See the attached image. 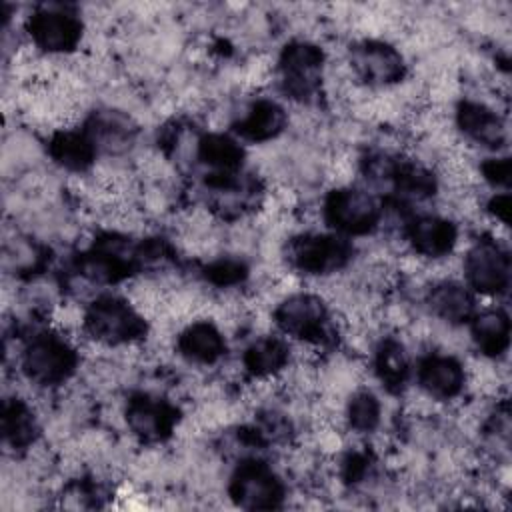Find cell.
Listing matches in <instances>:
<instances>
[{"label": "cell", "mask_w": 512, "mask_h": 512, "mask_svg": "<svg viewBox=\"0 0 512 512\" xmlns=\"http://www.w3.org/2000/svg\"><path fill=\"white\" fill-rule=\"evenodd\" d=\"M84 330L100 344H132L146 334L144 316L118 296L96 298L84 314Z\"/></svg>", "instance_id": "cell-1"}, {"label": "cell", "mask_w": 512, "mask_h": 512, "mask_svg": "<svg viewBox=\"0 0 512 512\" xmlns=\"http://www.w3.org/2000/svg\"><path fill=\"white\" fill-rule=\"evenodd\" d=\"M78 366L76 348L58 334L34 336L22 352V370L30 382L56 386L66 382Z\"/></svg>", "instance_id": "cell-2"}, {"label": "cell", "mask_w": 512, "mask_h": 512, "mask_svg": "<svg viewBox=\"0 0 512 512\" xmlns=\"http://www.w3.org/2000/svg\"><path fill=\"white\" fill-rule=\"evenodd\" d=\"M324 220L340 234L362 236L376 228L380 204L366 190L352 186L334 188L324 200Z\"/></svg>", "instance_id": "cell-3"}, {"label": "cell", "mask_w": 512, "mask_h": 512, "mask_svg": "<svg viewBox=\"0 0 512 512\" xmlns=\"http://www.w3.org/2000/svg\"><path fill=\"white\" fill-rule=\"evenodd\" d=\"M468 286L484 296H500L510 284L508 252L492 238L476 240L464 258Z\"/></svg>", "instance_id": "cell-4"}, {"label": "cell", "mask_w": 512, "mask_h": 512, "mask_svg": "<svg viewBox=\"0 0 512 512\" xmlns=\"http://www.w3.org/2000/svg\"><path fill=\"white\" fill-rule=\"evenodd\" d=\"M230 498L248 510H272L282 506L284 484L276 472L258 460L242 462L230 478Z\"/></svg>", "instance_id": "cell-5"}, {"label": "cell", "mask_w": 512, "mask_h": 512, "mask_svg": "<svg viewBox=\"0 0 512 512\" xmlns=\"http://www.w3.org/2000/svg\"><path fill=\"white\" fill-rule=\"evenodd\" d=\"M328 320L330 318L324 302L318 296L306 292L284 298L274 310V322L284 334L310 344L326 342L330 334Z\"/></svg>", "instance_id": "cell-6"}, {"label": "cell", "mask_w": 512, "mask_h": 512, "mask_svg": "<svg viewBox=\"0 0 512 512\" xmlns=\"http://www.w3.org/2000/svg\"><path fill=\"white\" fill-rule=\"evenodd\" d=\"M352 248L344 236L300 234L288 244L292 266L306 274L336 272L350 260Z\"/></svg>", "instance_id": "cell-7"}, {"label": "cell", "mask_w": 512, "mask_h": 512, "mask_svg": "<svg viewBox=\"0 0 512 512\" xmlns=\"http://www.w3.org/2000/svg\"><path fill=\"white\" fill-rule=\"evenodd\" d=\"M322 64L324 54L316 44L306 40H294L286 44L278 62L286 94L300 100L312 96L320 82Z\"/></svg>", "instance_id": "cell-8"}, {"label": "cell", "mask_w": 512, "mask_h": 512, "mask_svg": "<svg viewBox=\"0 0 512 512\" xmlns=\"http://www.w3.org/2000/svg\"><path fill=\"white\" fill-rule=\"evenodd\" d=\"M26 28L32 42L50 54L72 52L82 38V22L74 14L56 8L34 12Z\"/></svg>", "instance_id": "cell-9"}, {"label": "cell", "mask_w": 512, "mask_h": 512, "mask_svg": "<svg viewBox=\"0 0 512 512\" xmlns=\"http://www.w3.org/2000/svg\"><path fill=\"white\" fill-rule=\"evenodd\" d=\"M350 62L358 78L368 84H394L402 80L406 66L402 54L380 40H364L350 52Z\"/></svg>", "instance_id": "cell-10"}, {"label": "cell", "mask_w": 512, "mask_h": 512, "mask_svg": "<svg viewBox=\"0 0 512 512\" xmlns=\"http://www.w3.org/2000/svg\"><path fill=\"white\" fill-rule=\"evenodd\" d=\"M418 384L434 400H452L464 390L466 372L454 356L430 354L418 366Z\"/></svg>", "instance_id": "cell-11"}, {"label": "cell", "mask_w": 512, "mask_h": 512, "mask_svg": "<svg viewBox=\"0 0 512 512\" xmlns=\"http://www.w3.org/2000/svg\"><path fill=\"white\" fill-rule=\"evenodd\" d=\"M126 420L136 436L144 440H162L174 428L176 410L166 400L140 394L128 402Z\"/></svg>", "instance_id": "cell-12"}, {"label": "cell", "mask_w": 512, "mask_h": 512, "mask_svg": "<svg viewBox=\"0 0 512 512\" xmlns=\"http://www.w3.org/2000/svg\"><path fill=\"white\" fill-rule=\"evenodd\" d=\"M456 124L472 142L500 148L506 142V124L498 112L482 102L464 100L456 108Z\"/></svg>", "instance_id": "cell-13"}, {"label": "cell", "mask_w": 512, "mask_h": 512, "mask_svg": "<svg viewBox=\"0 0 512 512\" xmlns=\"http://www.w3.org/2000/svg\"><path fill=\"white\" fill-rule=\"evenodd\" d=\"M406 234L414 252L426 258L448 256L458 240L456 224L442 216H420L408 224Z\"/></svg>", "instance_id": "cell-14"}, {"label": "cell", "mask_w": 512, "mask_h": 512, "mask_svg": "<svg viewBox=\"0 0 512 512\" xmlns=\"http://www.w3.org/2000/svg\"><path fill=\"white\" fill-rule=\"evenodd\" d=\"M178 352L196 364H214L226 352V342L216 324L196 320L178 334Z\"/></svg>", "instance_id": "cell-15"}, {"label": "cell", "mask_w": 512, "mask_h": 512, "mask_svg": "<svg viewBox=\"0 0 512 512\" xmlns=\"http://www.w3.org/2000/svg\"><path fill=\"white\" fill-rule=\"evenodd\" d=\"M286 126V112L274 100H256L236 120L234 132L248 142H266L276 138Z\"/></svg>", "instance_id": "cell-16"}, {"label": "cell", "mask_w": 512, "mask_h": 512, "mask_svg": "<svg viewBox=\"0 0 512 512\" xmlns=\"http://www.w3.org/2000/svg\"><path fill=\"white\" fill-rule=\"evenodd\" d=\"M432 314L448 324H462L474 316V296L470 290L454 280H442L432 286L428 294Z\"/></svg>", "instance_id": "cell-17"}, {"label": "cell", "mask_w": 512, "mask_h": 512, "mask_svg": "<svg viewBox=\"0 0 512 512\" xmlns=\"http://www.w3.org/2000/svg\"><path fill=\"white\" fill-rule=\"evenodd\" d=\"M472 340L476 348L488 356L498 358L510 344V320L504 310H484L472 316Z\"/></svg>", "instance_id": "cell-18"}, {"label": "cell", "mask_w": 512, "mask_h": 512, "mask_svg": "<svg viewBox=\"0 0 512 512\" xmlns=\"http://www.w3.org/2000/svg\"><path fill=\"white\" fill-rule=\"evenodd\" d=\"M290 348L278 336H264L252 342L244 352V368L256 378H270L282 372L288 364Z\"/></svg>", "instance_id": "cell-19"}, {"label": "cell", "mask_w": 512, "mask_h": 512, "mask_svg": "<svg viewBox=\"0 0 512 512\" xmlns=\"http://www.w3.org/2000/svg\"><path fill=\"white\" fill-rule=\"evenodd\" d=\"M96 142L88 134L62 130L50 140V156L66 170L82 172L94 162Z\"/></svg>", "instance_id": "cell-20"}, {"label": "cell", "mask_w": 512, "mask_h": 512, "mask_svg": "<svg viewBox=\"0 0 512 512\" xmlns=\"http://www.w3.org/2000/svg\"><path fill=\"white\" fill-rule=\"evenodd\" d=\"M198 158L216 174H234L244 160L242 146L228 134H206L198 142Z\"/></svg>", "instance_id": "cell-21"}, {"label": "cell", "mask_w": 512, "mask_h": 512, "mask_svg": "<svg viewBox=\"0 0 512 512\" xmlns=\"http://www.w3.org/2000/svg\"><path fill=\"white\" fill-rule=\"evenodd\" d=\"M2 432H4V440L14 448H26L28 444L34 442L36 422L26 402L14 398L4 404Z\"/></svg>", "instance_id": "cell-22"}, {"label": "cell", "mask_w": 512, "mask_h": 512, "mask_svg": "<svg viewBox=\"0 0 512 512\" xmlns=\"http://www.w3.org/2000/svg\"><path fill=\"white\" fill-rule=\"evenodd\" d=\"M376 372L386 388H398L408 376V358L400 342L386 340L376 354Z\"/></svg>", "instance_id": "cell-23"}, {"label": "cell", "mask_w": 512, "mask_h": 512, "mask_svg": "<svg viewBox=\"0 0 512 512\" xmlns=\"http://www.w3.org/2000/svg\"><path fill=\"white\" fill-rule=\"evenodd\" d=\"M350 428L356 432H372L380 422V402L372 392H356L346 406Z\"/></svg>", "instance_id": "cell-24"}, {"label": "cell", "mask_w": 512, "mask_h": 512, "mask_svg": "<svg viewBox=\"0 0 512 512\" xmlns=\"http://www.w3.org/2000/svg\"><path fill=\"white\" fill-rule=\"evenodd\" d=\"M204 276L214 286H234V284H240L248 276V268L242 260L220 258V260L210 262L204 268Z\"/></svg>", "instance_id": "cell-25"}, {"label": "cell", "mask_w": 512, "mask_h": 512, "mask_svg": "<svg viewBox=\"0 0 512 512\" xmlns=\"http://www.w3.org/2000/svg\"><path fill=\"white\" fill-rule=\"evenodd\" d=\"M482 174L490 184L508 188V184H510V160L506 156L504 158H490L488 162L482 164Z\"/></svg>", "instance_id": "cell-26"}, {"label": "cell", "mask_w": 512, "mask_h": 512, "mask_svg": "<svg viewBox=\"0 0 512 512\" xmlns=\"http://www.w3.org/2000/svg\"><path fill=\"white\" fill-rule=\"evenodd\" d=\"M490 212L496 216V220H500L502 224H508L510 220V196L508 192H502V194H496L490 204H488Z\"/></svg>", "instance_id": "cell-27"}]
</instances>
